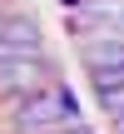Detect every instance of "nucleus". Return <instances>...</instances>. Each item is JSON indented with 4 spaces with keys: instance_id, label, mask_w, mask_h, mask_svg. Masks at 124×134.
Segmentation results:
<instances>
[{
    "instance_id": "f03ea898",
    "label": "nucleus",
    "mask_w": 124,
    "mask_h": 134,
    "mask_svg": "<svg viewBox=\"0 0 124 134\" xmlns=\"http://www.w3.org/2000/svg\"><path fill=\"white\" fill-rule=\"evenodd\" d=\"M50 80H60V70H55V60L45 50L40 55H10V60H0V104L20 99V94L50 85Z\"/></svg>"
},
{
    "instance_id": "20e7f679",
    "label": "nucleus",
    "mask_w": 124,
    "mask_h": 134,
    "mask_svg": "<svg viewBox=\"0 0 124 134\" xmlns=\"http://www.w3.org/2000/svg\"><path fill=\"white\" fill-rule=\"evenodd\" d=\"M80 5H84V0H60V10H65V15H75Z\"/></svg>"
},
{
    "instance_id": "f257e3e1",
    "label": "nucleus",
    "mask_w": 124,
    "mask_h": 134,
    "mask_svg": "<svg viewBox=\"0 0 124 134\" xmlns=\"http://www.w3.org/2000/svg\"><path fill=\"white\" fill-rule=\"evenodd\" d=\"M75 114H80V94L65 80H50V85H40V90L5 104L0 134H45L55 124H65V119H75Z\"/></svg>"
},
{
    "instance_id": "7ed1b4c3",
    "label": "nucleus",
    "mask_w": 124,
    "mask_h": 134,
    "mask_svg": "<svg viewBox=\"0 0 124 134\" xmlns=\"http://www.w3.org/2000/svg\"><path fill=\"white\" fill-rule=\"evenodd\" d=\"M40 50H45L40 20L25 15V10H0V60H10V55H40Z\"/></svg>"
}]
</instances>
